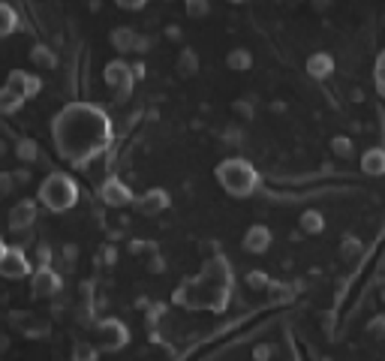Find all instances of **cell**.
<instances>
[{
    "instance_id": "1",
    "label": "cell",
    "mask_w": 385,
    "mask_h": 361,
    "mask_svg": "<svg viewBox=\"0 0 385 361\" xmlns=\"http://www.w3.org/2000/svg\"><path fill=\"white\" fill-rule=\"evenodd\" d=\"M51 139L66 163L87 169L111 145V118L94 103H66L51 118Z\"/></svg>"
},
{
    "instance_id": "2",
    "label": "cell",
    "mask_w": 385,
    "mask_h": 361,
    "mask_svg": "<svg viewBox=\"0 0 385 361\" xmlns=\"http://www.w3.org/2000/svg\"><path fill=\"white\" fill-rule=\"evenodd\" d=\"M232 286H235V277H232V265L223 253H214L205 259L199 274L187 277L184 283L175 289L172 301L184 310H208V313H223L229 307V298H232Z\"/></svg>"
},
{
    "instance_id": "3",
    "label": "cell",
    "mask_w": 385,
    "mask_h": 361,
    "mask_svg": "<svg viewBox=\"0 0 385 361\" xmlns=\"http://www.w3.org/2000/svg\"><path fill=\"white\" fill-rule=\"evenodd\" d=\"M214 178H217V184L232 199H250L256 196L259 184H262L256 166L250 160H244V157H226V160H220L217 169H214Z\"/></svg>"
},
{
    "instance_id": "4",
    "label": "cell",
    "mask_w": 385,
    "mask_h": 361,
    "mask_svg": "<svg viewBox=\"0 0 385 361\" xmlns=\"http://www.w3.org/2000/svg\"><path fill=\"white\" fill-rule=\"evenodd\" d=\"M37 199H39V205L49 208L51 214H63V211L75 208V202H78L75 178L70 172H61V169H51V172L42 178Z\"/></svg>"
},
{
    "instance_id": "5",
    "label": "cell",
    "mask_w": 385,
    "mask_h": 361,
    "mask_svg": "<svg viewBox=\"0 0 385 361\" xmlns=\"http://www.w3.org/2000/svg\"><path fill=\"white\" fill-rule=\"evenodd\" d=\"M90 334H94V343L99 353H118V349H123L130 343V329L123 325L121 319H115V316H103V319H97L94 325H90Z\"/></svg>"
},
{
    "instance_id": "6",
    "label": "cell",
    "mask_w": 385,
    "mask_h": 361,
    "mask_svg": "<svg viewBox=\"0 0 385 361\" xmlns=\"http://www.w3.org/2000/svg\"><path fill=\"white\" fill-rule=\"evenodd\" d=\"M103 78H106V85L111 87V94H115V103H127V99L133 97V87H135L133 63H127L123 58L109 61L106 70H103Z\"/></svg>"
},
{
    "instance_id": "7",
    "label": "cell",
    "mask_w": 385,
    "mask_h": 361,
    "mask_svg": "<svg viewBox=\"0 0 385 361\" xmlns=\"http://www.w3.org/2000/svg\"><path fill=\"white\" fill-rule=\"evenodd\" d=\"M6 322H9V329L18 331L21 337H28V341H49L51 337V322L30 310H9Z\"/></svg>"
},
{
    "instance_id": "8",
    "label": "cell",
    "mask_w": 385,
    "mask_h": 361,
    "mask_svg": "<svg viewBox=\"0 0 385 361\" xmlns=\"http://www.w3.org/2000/svg\"><path fill=\"white\" fill-rule=\"evenodd\" d=\"M30 289H33V298H49V301H54L58 295H63V277L58 274V268H54V265H49V268H33Z\"/></svg>"
},
{
    "instance_id": "9",
    "label": "cell",
    "mask_w": 385,
    "mask_h": 361,
    "mask_svg": "<svg viewBox=\"0 0 385 361\" xmlns=\"http://www.w3.org/2000/svg\"><path fill=\"white\" fill-rule=\"evenodd\" d=\"M33 274V262L21 247H6V253L0 256V277L4 280H25Z\"/></svg>"
},
{
    "instance_id": "10",
    "label": "cell",
    "mask_w": 385,
    "mask_h": 361,
    "mask_svg": "<svg viewBox=\"0 0 385 361\" xmlns=\"http://www.w3.org/2000/svg\"><path fill=\"white\" fill-rule=\"evenodd\" d=\"M99 199H103V205H109V208H130L135 202V193L130 190L127 180L109 175L103 184H99Z\"/></svg>"
},
{
    "instance_id": "11",
    "label": "cell",
    "mask_w": 385,
    "mask_h": 361,
    "mask_svg": "<svg viewBox=\"0 0 385 361\" xmlns=\"http://www.w3.org/2000/svg\"><path fill=\"white\" fill-rule=\"evenodd\" d=\"M169 205H172V196H169V190H163V187L145 190V193H139L133 202V208L139 211L142 217H157V214H163Z\"/></svg>"
},
{
    "instance_id": "12",
    "label": "cell",
    "mask_w": 385,
    "mask_h": 361,
    "mask_svg": "<svg viewBox=\"0 0 385 361\" xmlns=\"http://www.w3.org/2000/svg\"><path fill=\"white\" fill-rule=\"evenodd\" d=\"M39 217V205H37V199H21L16 202L13 208H9V229H13L16 235L18 232H30L33 229V223H37Z\"/></svg>"
},
{
    "instance_id": "13",
    "label": "cell",
    "mask_w": 385,
    "mask_h": 361,
    "mask_svg": "<svg viewBox=\"0 0 385 361\" xmlns=\"http://www.w3.org/2000/svg\"><path fill=\"white\" fill-rule=\"evenodd\" d=\"M271 241H274V232H271L265 223H253L250 229L244 232L241 247H244L247 253H253V256H262V253L271 250Z\"/></svg>"
},
{
    "instance_id": "14",
    "label": "cell",
    "mask_w": 385,
    "mask_h": 361,
    "mask_svg": "<svg viewBox=\"0 0 385 361\" xmlns=\"http://www.w3.org/2000/svg\"><path fill=\"white\" fill-rule=\"evenodd\" d=\"M6 85L18 90L25 99H33V97H39V90H42V78L37 73H28V70H13L6 75Z\"/></svg>"
},
{
    "instance_id": "15",
    "label": "cell",
    "mask_w": 385,
    "mask_h": 361,
    "mask_svg": "<svg viewBox=\"0 0 385 361\" xmlns=\"http://www.w3.org/2000/svg\"><path fill=\"white\" fill-rule=\"evenodd\" d=\"M109 42H111V49H115L118 54H135V42H139V30L130 27V25H118V27H111V33H109Z\"/></svg>"
},
{
    "instance_id": "16",
    "label": "cell",
    "mask_w": 385,
    "mask_h": 361,
    "mask_svg": "<svg viewBox=\"0 0 385 361\" xmlns=\"http://www.w3.org/2000/svg\"><path fill=\"white\" fill-rule=\"evenodd\" d=\"M28 58H30V63L37 66V70H54V66L61 63V58H58V51L51 49V45H45V42H37V45H30V51H28Z\"/></svg>"
},
{
    "instance_id": "17",
    "label": "cell",
    "mask_w": 385,
    "mask_h": 361,
    "mask_svg": "<svg viewBox=\"0 0 385 361\" xmlns=\"http://www.w3.org/2000/svg\"><path fill=\"white\" fill-rule=\"evenodd\" d=\"M304 70H307L310 78H319L322 82V78H328L334 73V58L328 51H313L307 58V63H304Z\"/></svg>"
},
{
    "instance_id": "18",
    "label": "cell",
    "mask_w": 385,
    "mask_h": 361,
    "mask_svg": "<svg viewBox=\"0 0 385 361\" xmlns=\"http://www.w3.org/2000/svg\"><path fill=\"white\" fill-rule=\"evenodd\" d=\"M16 160L21 166H30V163H39L42 160V148L37 139H28V135H21V139H16Z\"/></svg>"
},
{
    "instance_id": "19",
    "label": "cell",
    "mask_w": 385,
    "mask_h": 361,
    "mask_svg": "<svg viewBox=\"0 0 385 361\" xmlns=\"http://www.w3.org/2000/svg\"><path fill=\"white\" fill-rule=\"evenodd\" d=\"M361 172L370 175V178H382L385 175V148H367L361 154Z\"/></svg>"
},
{
    "instance_id": "20",
    "label": "cell",
    "mask_w": 385,
    "mask_h": 361,
    "mask_svg": "<svg viewBox=\"0 0 385 361\" xmlns=\"http://www.w3.org/2000/svg\"><path fill=\"white\" fill-rule=\"evenodd\" d=\"M298 229H301L304 235H322V232H325V217H322V211H316V208L301 211Z\"/></svg>"
},
{
    "instance_id": "21",
    "label": "cell",
    "mask_w": 385,
    "mask_h": 361,
    "mask_svg": "<svg viewBox=\"0 0 385 361\" xmlns=\"http://www.w3.org/2000/svg\"><path fill=\"white\" fill-rule=\"evenodd\" d=\"M25 103H28V99L21 97L18 90H13L9 85H0V115H16Z\"/></svg>"
},
{
    "instance_id": "22",
    "label": "cell",
    "mask_w": 385,
    "mask_h": 361,
    "mask_svg": "<svg viewBox=\"0 0 385 361\" xmlns=\"http://www.w3.org/2000/svg\"><path fill=\"white\" fill-rule=\"evenodd\" d=\"M226 66H229L232 73H247L253 66V51L244 49V45H238V49H232L226 54Z\"/></svg>"
},
{
    "instance_id": "23",
    "label": "cell",
    "mask_w": 385,
    "mask_h": 361,
    "mask_svg": "<svg viewBox=\"0 0 385 361\" xmlns=\"http://www.w3.org/2000/svg\"><path fill=\"white\" fill-rule=\"evenodd\" d=\"M18 13H16V6L13 4H6V0H0V39L9 37V33H16L18 30Z\"/></svg>"
},
{
    "instance_id": "24",
    "label": "cell",
    "mask_w": 385,
    "mask_h": 361,
    "mask_svg": "<svg viewBox=\"0 0 385 361\" xmlns=\"http://www.w3.org/2000/svg\"><path fill=\"white\" fill-rule=\"evenodd\" d=\"M175 73H178V75H184V78L196 75V73H199V54L192 51V49H181L178 61H175Z\"/></svg>"
},
{
    "instance_id": "25",
    "label": "cell",
    "mask_w": 385,
    "mask_h": 361,
    "mask_svg": "<svg viewBox=\"0 0 385 361\" xmlns=\"http://www.w3.org/2000/svg\"><path fill=\"white\" fill-rule=\"evenodd\" d=\"M361 253H365V244H361L358 235H343V241H341V256L346 259V262H353V259H358Z\"/></svg>"
},
{
    "instance_id": "26",
    "label": "cell",
    "mask_w": 385,
    "mask_h": 361,
    "mask_svg": "<svg viewBox=\"0 0 385 361\" xmlns=\"http://www.w3.org/2000/svg\"><path fill=\"white\" fill-rule=\"evenodd\" d=\"M49 265H54V247L39 241L33 247V268H49Z\"/></svg>"
},
{
    "instance_id": "27",
    "label": "cell",
    "mask_w": 385,
    "mask_h": 361,
    "mask_svg": "<svg viewBox=\"0 0 385 361\" xmlns=\"http://www.w3.org/2000/svg\"><path fill=\"white\" fill-rule=\"evenodd\" d=\"M99 349L90 343V341H75L73 343V361H97Z\"/></svg>"
},
{
    "instance_id": "28",
    "label": "cell",
    "mask_w": 385,
    "mask_h": 361,
    "mask_svg": "<svg viewBox=\"0 0 385 361\" xmlns=\"http://www.w3.org/2000/svg\"><path fill=\"white\" fill-rule=\"evenodd\" d=\"M232 115H235L238 121H253V115H256V106H253V99H247V97L235 99V103H232Z\"/></svg>"
},
{
    "instance_id": "29",
    "label": "cell",
    "mask_w": 385,
    "mask_h": 361,
    "mask_svg": "<svg viewBox=\"0 0 385 361\" xmlns=\"http://www.w3.org/2000/svg\"><path fill=\"white\" fill-rule=\"evenodd\" d=\"M244 283H247V289H253V292H268L271 277L265 274V271H250V274L244 277Z\"/></svg>"
},
{
    "instance_id": "30",
    "label": "cell",
    "mask_w": 385,
    "mask_h": 361,
    "mask_svg": "<svg viewBox=\"0 0 385 361\" xmlns=\"http://www.w3.org/2000/svg\"><path fill=\"white\" fill-rule=\"evenodd\" d=\"M58 256H61V262H63V271H73L75 262H78V247L73 241H66L61 250H58Z\"/></svg>"
},
{
    "instance_id": "31",
    "label": "cell",
    "mask_w": 385,
    "mask_h": 361,
    "mask_svg": "<svg viewBox=\"0 0 385 361\" xmlns=\"http://www.w3.org/2000/svg\"><path fill=\"white\" fill-rule=\"evenodd\" d=\"M331 151H334V157H343V160H346V157H353V139H349V135H334V139H331Z\"/></svg>"
},
{
    "instance_id": "32",
    "label": "cell",
    "mask_w": 385,
    "mask_h": 361,
    "mask_svg": "<svg viewBox=\"0 0 385 361\" xmlns=\"http://www.w3.org/2000/svg\"><path fill=\"white\" fill-rule=\"evenodd\" d=\"M184 9L190 18H205L211 13V4L208 0H184Z\"/></svg>"
},
{
    "instance_id": "33",
    "label": "cell",
    "mask_w": 385,
    "mask_h": 361,
    "mask_svg": "<svg viewBox=\"0 0 385 361\" xmlns=\"http://www.w3.org/2000/svg\"><path fill=\"white\" fill-rule=\"evenodd\" d=\"M373 78H377V90L385 97V49L379 51V58H377V66H373Z\"/></svg>"
},
{
    "instance_id": "34",
    "label": "cell",
    "mask_w": 385,
    "mask_h": 361,
    "mask_svg": "<svg viewBox=\"0 0 385 361\" xmlns=\"http://www.w3.org/2000/svg\"><path fill=\"white\" fill-rule=\"evenodd\" d=\"M16 178H13V172H9V169H4V172H0V199H6L9 193H16Z\"/></svg>"
},
{
    "instance_id": "35",
    "label": "cell",
    "mask_w": 385,
    "mask_h": 361,
    "mask_svg": "<svg viewBox=\"0 0 385 361\" xmlns=\"http://www.w3.org/2000/svg\"><path fill=\"white\" fill-rule=\"evenodd\" d=\"M367 334H370V337H377V341H385V313L373 316V319L367 322Z\"/></svg>"
},
{
    "instance_id": "36",
    "label": "cell",
    "mask_w": 385,
    "mask_h": 361,
    "mask_svg": "<svg viewBox=\"0 0 385 361\" xmlns=\"http://www.w3.org/2000/svg\"><path fill=\"white\" fill-rule=\"evenodd\" d=\"M148 271H151V274H163V271H166V259L160 253L148 256Z\"/></svg>"
},
{
    "instance_id": "37",
    "label": "cell",
    "mask_w": 385,
    "mask_h": 361,
    "mask_svg": "<svg viewBox=\"0 0 385 361\" xmlns=\"http://www.w3.org/2000/svg\"><path fill=\"white\" fill-rule=\"evenodd\" d=\"M13 178H16V184H18V187H28L30 180H33V172H30V169L21 166V169H16V172H13Z\"/></svg>"
},
{
    "instance_id": "38",
    "label": "cell",
    "mask_w": 385,
    "mask_h": 361,
    "mask_svg": "<svg viewBox=\"0 0 385 361\" xmlns=\"http://www.w3.org/2000/svg\"><path fill=\"white\" fill-rule=\"evenodd\" d=\"M223 139L232 142V145H241V142H244V133L238 130V127H226V130H223Z\"/></svg>"
},
{
    "instance_id": "39",
    "label": "cell",
    "mask_w": 385,
    "mask_h": 361,
    "mask_svg": "<svg viewBox=\"0 0 385 361\" xmlns=\"http://www.w3.org/2000/svg\"><path fill=\"white\" fill-rule=\"evenodd\" d=\"M271 353H274V349H271L268 343H259L253 349V361H271Z\"/></svg>"
},
{
    "instance_id": "40",
    "label": "cell",
    "mask_w": 385,
    "mask_h": 361,
    "mask_svg": "<svg viewBox=\"0 0 385 361\" xmlns=\"http://www.w3.org/2000/svg\"><path fill=\"white\" fill-rule=\"evenodd\" d=\"M151 45H154V39L145 37V33H139V42H135V54H148Z\"/></svg>"
},
{
    "instance_id": "41",
    "label": "cell",
    "mask_w": 385,
    "mask_h": 361,
    "mask_svg": "<svg viewBox=\"0 0 385 361\" xmlns=\"http://www.w3.org/2000/svg\"><path fill=\"white\" fill-rule=\"evenodd\" d=\"M115 4H118L121 9H133V13H135V9H142L145 4H148V0H115Z\"/></svg>"
},
{
    "instance_id": "42",
    "label": "cell",
    "mask_w": 385,
    "mask_h": 361,
    "mask_svg": "<svg viewBox=\"0 0 385 361\" xmlns=\"http://www.w3.org/2000/svg\"><path fill=\"white\" fill-rule=\"evenodd\" d=\"M9 346H13V337H9L4 329H0V353H6Z\"/></svg>"
},
{
    "instance_id": "43",
    "label": "cell",
    "mask_w": 385,
    "mask_h": 361,
    "mask_svg": "<svg viewBox=\"0 0 385 361\" xmlns=\"http://www.w3.org/2000/svg\"><path fill=\"white\" fill-rule=\"evenodd\" d=\"M103 259H106L109 265H115V259H118V250H115V247H106V250H103Z\"/></svg>"
},
{
    "instance_id": "44",
    "label": "cell",
    "mask_w": 385,
    "mask_h": 361,
    "mask_svg": "<svg viewBox=\"0 0 385 361\" xmlns=\"http://www.w3.org/2000/svg\"><path fill=\"white\" fill-rule=\"evenodd\" d=\"M166 37H169V39H181V27H178V25H169V27H166Z\"/></svg>"
},
{
    "instance_id": "45",
    "label": "cell",
    "mask_w": 385,
    "mask_h": 361,
    "mask_svg": "<svg viewBox=\"0 0 385 361\" xmlns=\"http://www.w3.org/2000/svg\"><path fill=\"white\" fill-rule=\"evenodd\" d=\"M133 75H135V78H145V63H142V61L133 63Z\"/></svg>"
},
{
    "instance_id": "46",
    "label": "cell",
    "mask_w": 385,
    "mask_h": 361,
    "mask_svg": "<svg viewBox=\"0 0 385 361\" xmlns=\"http://www.w3.org/2000/svg\"><path fill=\"white\" fill-rule=\"evenodd\" d=\"M313 6H316V9H328V6H331V0H316Z\"/></svg>"
},
{
    "instance_id": "47",
    "label": "cell",
    "mask_w": 385,
    "mask_h": 361,
    "mask_svg": "<svg viewBox=\"0 0 385 361\" xmlns=\"http://www.w3.org/2000/svg\"><path fill=\"white\" fill-rule=\"evenodd\" d=\"M379 298H382V304H385V277L379 280Z\"/></svg>"
},
{
    "instance_id": "48",
    "label": "cell",
    "mask_w": 385,
    "mask_h": 361,
    "mask_svg": "<svg viewBox=\"0 0 385 361\" xmlns=\"http://www.w3.org/2000/svg\"><path fill=\"white\" fill-rule=\"evenodd\" d=\"M6 253V241H4V235H0V256Z\"/></svg>"
},
{
    "instance_id": "49",
    "label": "cell",
    "mask_w": 385,
    "mask_h": 361,
    "mask_svg": "<svg viewBox=\"0 0 385 361\" xmlns=\"http://www.w3.org/2000/svg\"><path fill=\"white\" fill-rule=\"evenodd\" d=\"M229 4H247V0H229Z\"/></svg>"
},
{
    "instance_id": "50",
    "label": "cell",
    "mask_w": 385,
    "mask_h": 361,
    "mask_svg": "<svg viewBox=\"0 0 385 361\" xmlns=\"http://www.w3.org/2000/svg\"><path fill=\"white\" fill-rule=\"evenodd\" d=\"M382 21H385V16H382Z\"/></svg>"
}]
</instances>
